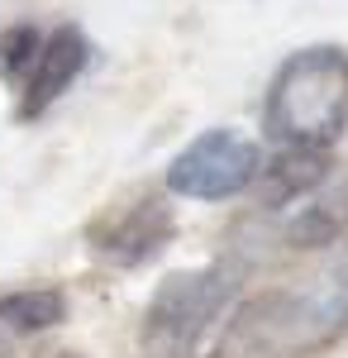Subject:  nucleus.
I'll return each mask as SVG.
<instances>
[{
  "instance_id": "f03ea898",
  "label": "nucleus",
  "mask_w": 348,
  "mask_h": 358,
  "mask_svg": "<svg viewBox=\"0 0 348 358\" xmlns=\"http://www.w3.org/2000/svg\"><path fill=\"white\" fill-rule=\"evenodd\" d=\"M229 273L224 268H196V273H172L153 292L148 315H143V354L148 358H191L201 334L219 320L229 301Z\"/></svg>"
},
{
  "instance_id": "423d86ee",
  "label": "nucleus",
  "mask_w": 348,
  "mask_h": 358,
  "mask_svg": "<svg viewBox=\"0 0 348 358\" xmlns=\"http://www.w3.org/2000/svg\"><path fill=\"white\" fill-rule=\"evenodd\" d=\"M167 234H172V210L162 201H138L134 210H124L115 220V229L106 234L101 248L119 263H143L148 253H158L167 244Z\"/></svg>"
},
{
  "instance_id": "20e7f679",
  "label": "nucleus",
  "mask_w": 348,
  "mask_h": 358,
  "mask_svg": "<svg viewBox=\"0 0 348 358\" xmlns=\"http://www.w3.org/2000/svg\"><path fill=\"white\" fill-rule=\"evenodd\" d=\"M81 67H86V38H81V29H72V24L53 29L38 43V57H34V67H29V77H24V120L48 110L57 96L77 82Z\"/></svg>"
},
{
  "instance_id": "0eeeda50",
  "label": "nucleus",
  "mask_w": 348,
  "mask_h": 358,
  "mask_svg": "<svg viewBox=\"0 0 348 358\" xmlns=\"http://www.w3.org/2000/svg\"><path fill=\"white\" fill-rule=\"evenodd\" d=\"M62 320H67V296L57 287H24V292L0 296V325H10V330L38 334L62 325Z\"/></svg>"
},
{
  "instance_id": "f257e3e1",
  "label": "nucleus",
  "mask_w": 348,
  "mask_h": 358,
  "mask_svg": "<svg viewBox=\"0 0 348 358\" xmlns=\"http://www.w3.org/2000/svg\"><path fill=\"white\" fill-rule=\"evenodd\" d=\"M348 124V53L334 43L291 53L268 91V129L287 148H329Z\"/></svg>"
},
{
  "instance_id": "7ed1b4c3",
  "label": "nucleus",
  "mask_w": 348,
  "mask_h": 358,
  "mask_svg": "<svg viewBox=\"0 0 348 358\" xmlns=\"http://www.w3.org/2000/svg\"><path fill=\"white\" fill-rule=\"evenodd\" d=\"M258 167H263V153L253 138L234 134V129H210V134L191 138L172 158L167 187L191 201H229L258 182Z\"/></svg>"
},
{
  "instance_id": "6e6552de",
  "label": "nucleus",
  "mask_w": 348,
  "mask_h": 358,
  "mask_svg": "<svg viewBox=\"0 0 348 358\" xmlns=\"http://www.w3.org/2000/svg\"><path fill=\"white\" fill-rule=\"evenodd\" d=\"M344 234H348V187L310 201V206L287 224V239H291L296 248H324V244H334V239H344Z\"/></svg>"
},
{
  "instance_id": "39448f33",
  "label": "nucleus",
  "mask_w": 348,
  "mask_h": 358,
  "mask_svg": "<svg viewBox=\"0 0 348 358\" xmlns=\"http://www.w3.org/2000/svg\"><path fill=\"white\" fill-rule=\"evenodd\" d=\"M324 177H329L324 148H282L268 167H258V196L263 206H287L296 196L315 192Z\"/></svg>"
},
{
  "instance_id": "1a4fd4ad",
  "label": "nucleus",
  "mask_w": 348,
  "mask_h": 358,
  "mask_svg": "<svg viewBox=\"0 0 348 358\" xmlns=\"http://www.w3.org/2000/svg\"><path fill=\"white\" fill-rule=\"evenodd\" d=\"M38 29L34 24H15L10 34H0V72L5 77H29L34 57H38Z\"/></svg>"
},
{
  "instance_id": "9d476101",
  "label": "nucleus",
  "mask_w": 348,
  "mask_h": 358,
  "mask_svg": "<svg viewBox=\"0 0 348 358\" xmlns=\"http://www.w3.org/2000/svg\"><path fill=\"white\" fill-rule=\"evenodd\" d=\"M0 358H15V349H10V339L0 334Z\"/></svg>"
}]
</instances>
